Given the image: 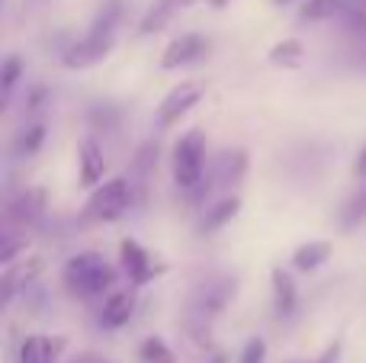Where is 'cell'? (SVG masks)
<instances>
[{
    "mask_svg": "<svg viewBox=\"0 0 366 363\" xmlns=\"http://www.w3.org/2000/svg\"><path fill=\"white\" fill-rule=\"evenodd\" d=\"M61 283L77 299H97L103 293H113L116 287V267L97 251H77L64 261Z\"/></svg>",
    "mask_w": 366,
    "mask_h": 363,
    "instance_id": "cell-1",
    "label": "cell"
},
{
    "mask_svg": "<svg viewBox=\"0 0 366 363\" xmlns=\"http://www.w3.org/2000/svg\"><path fill=\"white\" fill-rule=\"evenodd\" d=\"M206 154H209V141L202 129L193 126L177 139L171 154V171H174V184L183 193H193L206 180Z\"/></svg>",
    "mask_w": 366,
    "mask_h": 363,
    "instance_id": "cell-2",
    "label": "cell"
},
{
    "mask_svg": "<svg viewBox=\"0 0 366 363\" xmlns=\"http://www.w3.org/2000/svg\"><path fill=\"white\" fill-rule=\"evenodd\" d=\"M135 203L132 184L126 177H107L103 184L94 187V193L84 203V219L90 222H116L122 219Z\"/></svg>",
    "mask_w": 366,
    "mask_h": 363,
    "instance_id": "cell-3",
    "label": "cell"
},
{
    "mask_svg": "<svg viewBox=\"0 0 366 363\" xmlns=\"http://www.w3.org/2000/svg\"><path fill=\"white\" fill-rule=\"evenodd\" d=\"M234 289H238V280L228 274L209 277V280L196 283L193 293H189V319L193 322H212L225 312V306L234 299Z\"/></svg>",
    "mask_w": 366,
    "mask_h": 363,
    "instance_id": "cell-4",
    "label": "cell"
},
{
    "mask_svg": "<svg viewBox=\"0 0 366 363\" xmlns=\"http://www.w3.org/2000/svg\"><path fill=\"white\" fill-rule=\"evenodd\" d=\"M116 49V32H103V29H90L87 36L74 39L71 45H64L61 51V68L64 71H87L97 68L109 58V51Z\"/></svg>",
    "mask_w": 366,
    "mask_h": 363,
    "instance_id": "cell-5",
    "label": "cell"
},
{
    "mask_svg": "<svg viewBox=\"0 0 366 363\" xmlns=\"http://www.w3.org/2000/svg\"><path fill=\"white\" fill-rule=\"evenodd\" d=\"M119 264H122V274L129 277L132 287H145V283L158 280V277L167 270V264H161L158 257H152V251L142 248L135 238H122L119 242Z\"/></svg>",
    "mask_w": 366,
    "mask_h": 363,
    "instance_id": "cell-6",
    "label": "cell"
},
{
    "mask_svg": "<svg viewBox=\"0 0 366 363\" xmlns=\"http://www.w3.org/2000/svg\"><path fill=\"white\" fill-rule=\"evenodd\" d=\"M202 96H206V87H202L199 81H180V84H174V87L164 94V100L158 103V126L161 129L177 126L183 116H189L196 106H199Z\"/></svg>",
    "mask_w": 366,
    "mask_h": 363,
    "instance_id": "cell-7",
    "label": "cell"
},
{
    "mask_svg": "<svg viewBox=\"0 0 366 363\" xmlns=\"http://www.w3.org/2000/svg\"><path fill=\"white\" fill-rule=\"evenodd\" d=\"M209 51H212V42H209L202 32H180L177 39L164 45L161 51V68L164 71H180V68H193V64L206 61Z\"/></svg>",
    "mask_w": 366,
    "mask_h": 363,
    "instance_id": "cell-8",
    "label": "cell"
},
{
    "mask_svg": "<svg viewBox=\"0 0 366 363\" xmlns=\"http://www.w3.org/2000/svg\"><path fill=\"white\" fill-rule=\"evenodd\" d=\"M42 270H45V257H39V254H29V257L23 254L19 261L6 264L4 274H0V302L10 306L23 289H29L42 277Z\"/></svg>",
    "mask_w": 366,
    "mask_h": 363,
    "instance_id": "cell-9",
    "label": "cell"
},
{
    "mask_svg": "<svg viewBox=\"0 0 366 363\" xmlns=\"http://www.w3.org/2000/svg\"><path fill=\"white\" fill-rule=\"evenodd\" d=\"M135 315V287L132 289H113L107 293L100 312H97V325L103 332H116V328H126Z\"/></svg>",
    "mask_w": 366,
    "mask_h": 363,
    "instance_id": "cell-10",
    "label": "cell"
},
{
    "mask_svg": "<svg viewBox=\"0 0 366 363\" xmlns=\"http://www.w3.org/2000/svg\"><path fill=\"white\" fill-rule=\"evenodd\" d=\"M45 206H49V193L42 187H29L19 197H13L6 203V222L13 225H32L45 216Z\"/></svg>",
    "mask_w": 366,
    "mask_h": 363,
    "instance_id": "cell-11",
    "label": "cell"
},
{
    "mask_svg": "<svg viewBox=\"0 0 366 363\" xmlns=\"http://www.w3.org/2000/svg\"><path fill=\"white\" fill-rule=\"evenodd\" d=\"M77 180L81 187H97L107 180V158H103V148L97 145V139H81L77 145Z\"/></svg>",
    "mask_w": 366,
    "mask_h": 363,
    "instance_id": "cell-12",
    "label": "cell"
},
{
    "mask_svg": "<svg viewBox=\"0 0 366 363\" xmlns=\"http://www.w3.org/2000/svg\"><path fill=\"white\" fill-rule=\"evenodd\" d=\"M68 347L64 334H29L19 344V363H58Z\"/></svg>",
    "mask_w": 366,
    "mask_h": 363,
    "instance_id": "cell-13",
    "label": "cell"
},
{
    "mask_svg": "<svg viewBox=\"0 0 366 363\" xmlns=\"http://www.w3.org/2000/svg\"><path fill=\"white\" fill-rule=\"evenodd\" d=\"M247 164H251V161H247L244 148H225L222 158L215 161V167H212L215 187H219V190H232V187H238L247 174Z\"/></svg>",
    "mask_w": 366,
    "mask_h": 363,
    "instance_id": "cell-14",
    "label": "cell"
},
{
    "mask_svg": "<svg viewBox=\"0 0 366 363\" xmlns=\"http://www.w3.org/2000/svg\"><path fill=\"white\" fill-rule=\"evenodd\" d=\"M270 293H273V312L280 319H292L299 309V289L290 270H283V267L270 270Z\"/></svg>",
    "mask_w": 366,
    "mask_h": 363,
    "instance_id": "cell-15",
    "label": "cell"
},
{
    "mask_svg": "<svg viewBox=\"0 0 366 363\" xmlns=\"http://www.w3.org/2000/svg\"><path fill=\"white\" fill-rule=\"evenodd\" d=\"M154 164H158V145H154V141H145V145L135 151L132 177H129L132 193H135V203H145V190H148V180H152V174H154Z\"/></svg>",
    "mask_w": 366,
    "mask_h": 363,
    "instance_id": "cell-16",
    "label": "cell"
},
{
    "mask_svg": "<svg viewBox=\"0 0 366 363\" xmlns=\"http://www.w3.org/2000/svg\"><path fill=\"white\" fill-rule=\"evenodd\" d=\"M238 212H241V197L238 193H225V197L215 199L212 206H206V212H202V219H199V232L202 235H212V232L225 229Z\"/></svg>",
    "mask_w": 366,
    "mask_h": 363,
    "instance_id": "cell-17",
    "label": "cell"
},
{
    "mask_svg": "<svg viewBox=\"0 0 366 363\" xmlns=\"http://www.w3.org/2000/svg\"><path fill=\"white\" fill-rule=\"evenodd\" d=\"M331 254H335L331 242H302L292 251L290 261H292V270H299V274H315V270H322L331 261Z\"/></svg>",
    "mask_w": 366,
    "mask_h": 363,
    "instance_id": "cell-18",
    "label": "cell"
},
{
    "mask_svg": "<svg viewBox=\"0 0 366 363\" xmlns=\"http://www.w3.org/2000/svg\"><path fill=\"white\" fill-rule=\"evenodd\" d=\"M305 45H302V39H280V42H273L270 45V51H267V61L273 64V68H280V71H299L305 64Z\"/></svg>",
    "mask_w": 366,
    "mask_h": 363,
    "instance_id": "cell-19",
    "label": "cell"
},
{
    "mask_svg": "<svg viewBox=\"0 0 366 363\" xmlns=\"http://www.w3.org/2000/svg\"><path fill=\"white\" fill-rule=\"evenodd\" d=\"M42 145H45V122H32V126H26L23 132L16 135L13 154H16V158H32V154H39Z\"/></svg>",
    "mask_w": 366,
    "mask_h": 363,
    "instance_id": "cell-20",
    "label": "cell"
},
{
    "mask_svg": "<svg viewBox=\"0 0 366 363\" xmlns=\"http://www.w3.org/2000/svg\"><path fill=\"white\" fill-rule=\"evenodd\" d=\"M174 16H177V13H174V10H167V6L161 4V0H154V4L145 10V16L139 19V36L145 39V36H154V32L167 29Z\"/></svg>",
    "mask_w": 366,
    "mask_h": 363,
    "instance_id": "cell-21",
    "label": "cell"
},
{
    "mask_svg": "<svg viewBox=\"0 0 366 363\" xmlns=\"http://www.w3.org/2000/svg\"><path fill=\"white\" fill-rule=\"evenodd\" d=\"M344 10H347V0H305L299 16L305 23H325V19H331L335 13H344Z\"/></svg>",
    "mask_w": 366,
    "mask_h": 363,
    "instance_id": "cell-22",
    "label": "cell"
},
{
    "mask_svg": "<svg viewBox=\"0 0 366 363\" xmlns=\"http://www.w3.org/2000/svg\"><path fill=\"white\" fill-rule=\"evenodd\" d=\"M139 360L142 363H177V354L171 351V344L161 334H152V338H145L139 344Z\"/></svg>",
    "mask_w": 366,
    "mask_h": 363,
    "instance_id": "cell-23",
    "label": "cell"
},
{
    "mask_svg": "<svg viewBox=\"0 0 366 363\" xmlns=\"http://www.w3.org/2000/svg\"><path fill=\"white\" fill-rule=\"evenodd\" d=\"M87 119H90V126H94V129H103V132H116V129H119V122H122V113H119V106L100 103V106H90Z\"/></svg>",
    "mask_w": 366,
    "mask_h": 363,
    "instance_id": "cell-24",
    "label": "cell"
},
{
    "mask_svg": "<svg viewBox=\"0 0 366 363\" xmlns=\"http://www.w3.org/2000/svg\"><path fill=\"white\" fill-rule=\"evenodd\" d=\"M363 219H366V184L360 187V193H354L350 203L341 209V225L344 229H357Z\"/></svg>",
    "mask_w": 366,
    "mask_h": 363,
    "instance_id": "cell-25",
    "label": "cell"
},
{
    "mask_svg": "<svg viewBox=\"0 0 366 363\" xmlns=\"http://www.w3.org/2000/svg\"><path fill=\"white\" fill-rule=\"evenodd\" d=\"M23 77V58L19 55H6L4 58V68H0V87H4V96L13 94V87L19 84Z\"/></svg>",
    "mask_w": 366,
    "mask_h": 363,
    "instance_id": "cell-26",
    "label": "cell"
},
{
    "mask_svg": "<svg viewBox=\"0 0 366 363\" xmlns=\"http://www.w3.org/2000/svg\"><path fill=\"white\" fill-rule=\"evenodd\" d=\"M119 16H122V4H119V0H107V6H103V10L94 16V23H90V29L116 32V26H119Z\"/></svg>",
    "mask_w": 366,
    "mask_h": 363,
    "instance_id": "cell-27",
    "label": "cell"
},
{
    "mask_svg": "<svg viewBox=\"0 0 366 363\" xmlns=\"http://www.w3.org/2000/svg\"><path fill=\"white\" fill-rule=\"evenodd\" d=\"M26 248H29V242H26V235H13V232H6L4 235V248H0V264H13L19 261V254H26Z\"/></svg>",
    "mask_w": 366,
    "mask_h": 363,
    "instance_id": "cell-28",
    "label": "cell"
},
{
    "mask_svg": "<svg viewBox=\"0 0 366 363\" xmlns=\"http://www.w3.org/2000/svg\"><path fill=\"white\" fill-rule=\"evenodd\" d=\"M267 360V341L264 338H251L238 354V363H264Z\"/></svg>",
    "mask_w": 366,
    "mask_h": 363,
    "instance_id": "cell-29",
    "label": "cell"
},
{
    "mask_svg": "<svg viewBox=\"0 0 366 363\" xmlns=\"http://www.w3.org/2000/svg\"><path fill=\"white\" fill-rule=\"evenodd\" d=\"M344 16H347V29L357 32L360 39H366V6H350V4H347Z\"/></svg>",
    "mask_w": 366,
    "mask_h": 363,
    "instance_id": "cell-30",
    "label": "cell"
},
{
    "mask_svg": "<svg viewBox=\"0 0 366 363\" xmlns=\"http://www.w3.org/2000/svg\"><path fill=\"white\" fill-rule=\"evenodd\" d=\"M341 360V341H331L315 360H286V363H337Z\"/></svg>",
    "mask_w": 366,
    "mask_h": 363,
    "instance_id": "cell-31",
    "label": "cell"
},
{
    "mask_svg": "<svg viewBox=\"0 0 366 363\" xmlns=\"http://www.w3.org/2000/svg\"><path fill=\"white\" fill-rule=\"evenodd\" d=\"M45 94H49L45 87H36V90H32L29 100H26V113H39V109H42V103H45Z\"/></svg>",
    "mask_w": 366,
    "mask_h": 363,
    "instance_id": "cell-32",
    "label": "cell"
},
{
    "mask_svg": "<svg viewBox=\"0 0 366 363\" xmlns=\"http://www.w3.org/2000/svg\"><path fill=\"white\" fill-rule=\"evenodd\" d=\"M68 363H113V360L103 357V354H94V351H81V354H74Z\"/></svg>",
    "mask_w": 366,
    "mask_h": 363,
    "instance_id": "cell-33",
    "label": "cell"
},
{
    "mask_svg": "<svg viewBox=\"0 0 366 363\" xmlns=\"http://www.w3.org/2000/svg\"><path fill=\"white\" fill-rule=\"evenodd\" d=\"M161 4L167 6V10H174V13H180V10H187V6H193L196 0H161Z\"/></svg>",
    "mask_w": 366,
    "mask_h": 363,
    "instance_id": "cell-34",
    "label": "cell"
},
{
    "mask_svg": "<svg viewBox=\"0 0 366 363\" xmlns=\"http://www.w3.org/2000/svg\"><path fill=\"white\" fill-rule=\"evenodd\" d=\"M354 174H357V177H366V148H360V154H357V161H354Z\"/></svg>",
    "mask_w": 366,
    "mask_h": 363,
    "instance_id": "cell-35",
    "label": "cell"
},
{
    "mask_svg": "<svg viewBox=\"0 0 366 363\" xmlns=\"http://www.w3.org/2000/svg\"><path fill=\"white\" fill-rule=\"evenodd\" d=\"M206 4H209V6H215V10H222V6H228L232 0H206Z\"/></svg>",
    "mask_w": 366,
    "mask_h": 363,
    "instance_id": "cell-36",
    "label": "cell"
},
{
    "mask_svg": "<svg viewBox=\"0 0 366 363\" xmlns=\"http://www.w3.org/2000/svg\"><path fill=\"white\" fill-rule=\"evenodd\" d=\"M273 4H277V6H283V4H292V0H273Z\"/></svg>",
    "mask_w": 366,
    "mask_h": 363,
    "instance_id": "cell-37",
    "label": "cell"
},
{
    "mask_svg": "<svg viewBox=\"0 0 366 363\" xmlns=\"http://www.w3.org/2000/svg\"><path fill=\"white\" fill-rule=\"evenodd\" d=\"M363 4H366V0H363Z\"/></svg>",
    "mask_w": 366,
    "mask_h": 363,
    "instance_id": "cell-38",
    "label": "cell"
}]
</instances>
